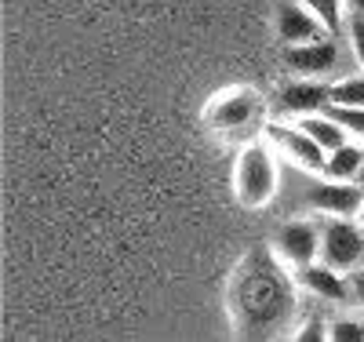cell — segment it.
Instances as JSON below:
<instances>
[{
  "label": "cell",
  "instance_id": "obj_1",
  "mask_svg": "<svg viewBox=\"0 0 364 342\" xmlns=\"http://www.w3.org/2000/svg\"><path fill=\"white\" fill-rule=\"evenodd\" d=\"M230 306H233L237 335L266 338V335H277L284 328V321L295 309V295H291V284L281 273V266L266 252H252L237 266Z\"/></svg>",
  "mask_w": 364,
  "mask_h": 342
},
{
  "label": "cell",
  "instance_id": "obj_2",
  "mask_svg": "<svg viewBox=\"0 0 364 342\" xmlns=\"http://www.w3.org/2000/svg\"><path fill=\"white\" fill-rule=\"evenodd\" d=\"M233 193L245 208H266L277 193V164L273 149L262 142H252L240 149L237 168H233Z\"/></svg>",
  "mask_w": 364,
  "mask_h": 342
},
{
  "label": "cell",
  "instance_id": "obj_3",
  "mask_svg": "<svg viewBox=\"0 0 364 342\" xmlns=\"http://www.w3.org/2000/svg\"><path fill=\"white\" fill-rule=\"evenodd\" d=\"M321 262L331 269H357L364 262V226L350 223L346 215H331L321 226Z\"/></svg>",
  "mask_w": 364,
  "mask_h": 342
},
{
  "label": "cell",
  "instance_id": "obj_4",
  "mask_svg": "<svg viewBox=\"0 0 364 342\" xmlns=\"http://www.w3.org/2000/svg\"><path fill=\"white\" fill-rule=\"evenodd\" d=\"M259 109H262V99H259L255 87H233V91H223V95L204 109V120L215 132L233 135V132H245L259 117Z\"/></svg>",
  "mask_w": 364,
  "mask_h": 342
},
{
  "label": "cell",
  "instance_id": "obj_5",
  "mask_svg": "<svg viewBox=\"0 0 364 342\" xmlns=\"http://www.w3.org/2000/svg\"><path fill=\"white\" fill-rule=\"evenodd\" d=\"M306 204L321 215H346L350 219V215H360L364 190L350 186V182H339V178H317L306 190Z\"/></svg>",
  "mask_w": 364,
  "mask_h": 342
},
{
  "label": "cell",
  "instance_id": "obj_6",
  "mask_svg": "<svg viewBox=\"0 0 364 342\" xmlns=\"http://www.w3.org/2000/svg\"><path fill=\"white\" fill-rule=\"evenodd\" d=\"M269 146H277L284 157L299 168H306V171H324V157L328 153L299 128V124H269Z\"/></svg>",
  "mask_w": 364,
  "mask_h": 342
},
{
  "label": "cell",
  "instance_id": "obj_7",
  "mask_svg": "<svg viewBox=\"0 0 364 342\" xmlns=\"http://www.w3.org/2000/svg\"><path fill=\"white\" fill-rule=\"evenodd\" d=\"M277 37L284 48L291 44H310V41H321V37H331L328 26L299 0H281L277 4Z\"/></svg>",
  "mask_w": 364,
  "mask_h": 342
},
{
  "label": "cell",
  "instance_id": "obj_8",
  "mask_svg": "<svg viewBox=\"0 0 364 342\" xmlns=\"http://www.w3.org/2000/svg\"><path fill=\"white\" fill-rule=\"evenodd\" d=\"M277 252L299 269V266H310L321 259V226L310 219H295L284 223L277 233Z\"/></svg>",
  "mask_w": 364,
  "mask_h": 342
},
{
  "label": "cell",
  "instance_id": "obj_9",
  "mask_svg": "<svg viewBox=\"0 0 364 342\" xmlns=\"http://www.w3.org/2000/svg\"><path fill=\"white\" fill-rule=\"evenodd\" d=\"M331 84H321L317 77H299L291 84L281 87L277 95V109L288 113V117H310V113H324V106L331 102Z\"/></svg>",
  "mask_w": 364,
  "mask_h": 342
},
{
  "label": "cell",
  "instance_id": "obj_10",
  "mask_svg": "<svg viewBox=\"0 0 364 342\" xmlns=\"http://www.w3.org/2000/svg\"><path fill=\"white\" fill-rule=\"evenodd\" d=\"M284 66L299 77H324L339 66V48L336 41H310V44H291L284 48Z\"/></svg>",
  "mask_w": 364,
  "mask_h": 342
},
{
  "label": "cell",
  "instance_id": "obj_11",
  "mask_svg": "<svg viewBox=\"0 0 364 342\" xmlns=\"http://www.w3.org/2000/svg\"><path fill=\"white\" fill-rule=\"evenodd\" d=\"M299 281L306 292H314L317 299H328V302H346L353 299L350 292V281L343 277V269H331L328 262H310V266H299Z\"/></svg>",
  "mask_w": 364,
  "mask_h": 342
},
{
  "label": "cell",
  "instance_id": "obj_12",
  "mask_svg": "<svg viewBox=\"0 0 364 342\" xmlns=\"http://www.w3.org/2000/svg\"><path fill=\"white\" fill-rule=\"evenodd\" d=\"M302 132H306L324 153H331V149H339L343 142H350V132L343 128V124L336 120V117H328V113H310V117H299L295 120Z\"/></svg>",
  "mask_w": 364,
  "mask_h": 342
},
{
  "label": "cell",
  "instance_id": "obj_13",
  "mask_svg": "<svg viewBox=\"0 0 364 342\" xmlns=\"http://www.w3.org/2000/svg\"><path fill=\"white\" fill-rule=\"evenodd\" d=\"M360 161H364V149L357 142H343L339 149H331L324 157V178H339V182H353L357 171H360Z\"/></svg>",
  "mask_w": 364,
  "mask_h": 342
},
{
  "label": "cell",
  "instance_id": "obj_14",
  "mask_svg": "<svg viewBox=\"0 0 364 342\" xmlns=\"http://www.w3.org/2000/svg\"><path fill=\"white\" fill-rule=\"evenodd\" d=\"M328 95H331V102H336V106H364V73L346 77V80H336Z\"/></svg>",
  "mask_w": 364,
  "mask_h": 342
},
{
  "label": "cell",
  "instance_id": "obj_15",
  "mask_svg": "<svg viewBox=\"0 0 364 342\" xmlns=\"http://www.w3.org/2000/svg\"><path fill=\"white\" fill-rule=\"evenodd\" d=\"M299 4H306V8L328 26L331 37L343 29V0H299Z\"/></svg>",
  "mask_w": 364,
  "mask_h": 342
},
{
  "label": "cell",
  "instance_id": "obj_16",
  "mask_svg": "<svg viewBox=\"0 0 364 342\" xmlns=\"http://www.w3.org/2000/svg\"><path fill=\"white\" fill-rule=\"evenodd\" d=\"M324 113H328V117H336L353 139H364V106H336V102H328Z\"/></svg>",
  "mask_w": 364,
  "mask_h": 342
},
{
  "label": "cell",
  "instance_id": "obj_17",
  "mask_svg": "<svg viewBox=\"0 0 364 342\" xmlns=\"http://www.w3.org/2000/svg\"><path fill=\"white\" fill-rule=\"evenodd\" d=\"M328 338H336V342H360L364 338V324L357 321H336L328 328Z\"/></svg>",
  "mask_w": 364,
  "mask_h": 342
},
{
  "label": "cell",
  "instance_id": "obj_18",
  "mask_svg": "<svg viewBox=\"0 0 364 342\" xmlns=\"http://www.w3.org/2000/svg\"><path fill=\"white\" fill-rule=\"evenodd\" d=\"M350 48H353L357 66L364 70V15L360 11H353V18H350Z\"/></svg>",
  "mask_w": 364,
  "mask_h": 342
},
{
  "label": "cell",
  "instance_id": "obj_19",
  "mask_svg": "<svg viewBox=\"0 0 364 342\" xmlns=\"http://www.w3.org/2000/svg\"><path fill=\"white\" fill-rule=\"evenodd\" d=\"M299 338L302 342H314V338H328V324H321V321H306L299 328Z\"/></svg>",
  "mask_w": 364,
  "mask_h": 342
},
{
  "label": "cell",
  "instance_id": "obj_20",
  "mask_svg": "<svg viewBox=\"0 0 364 342\" xmlns=\"http://www.w3.org/2000/svg\"><path fill=\"white\" fill-rule=\"evenodd\" d=\"M350 292H353V299H357V302H364V262L350 273Z\"/></svg>",
  "mask_w": 364,
  "mask_h": 342
},
{
  "label": "cell",
  "instance_id": "obj_21",
  "mask_svg": "<svg viewBox=\"0 0 364 342\" xmlns=\"http://www.w3.org/2000/svg\"><path fill=\"white\" fill-rule=\"evenodd\" d=\"M357 186H360V190H364V161H360V171H357V178H353Z\"/></svg>",
  "mask_w": 364,
  "mask_h": 342
},
{
  "label": "cell",
  "instance_id": "obj_22",
  "mask_svg": "<svg viewBox=\"0 0 364 342\" xmlns=\"http://www.w3.org/2000/svg\"><path fill=\"white\" fill-rule=\"evenodd\" d=\"M353 8H357V11L364 15V0H353Z\"/></svg>",
  "mask_w": 364,
  "mask_h": 342
},
{
  "label": "cell",
  "instance_id": "obj_23",
  "mask_svg": "<svg viewBox=\"0 0 364 342\" xmlns=\"http://www.w3.org/2000/svg\"><path fill=\"white\" fill-rule=\"evenodd\" d=\"M360 226H364V204H360Z\"/></svg>",
  "mask_w": 364,
  "mask_h": 342
}]
</instances>
